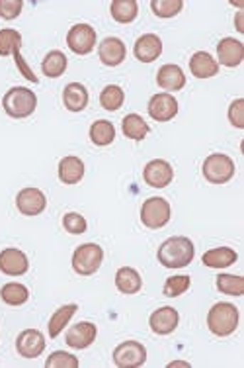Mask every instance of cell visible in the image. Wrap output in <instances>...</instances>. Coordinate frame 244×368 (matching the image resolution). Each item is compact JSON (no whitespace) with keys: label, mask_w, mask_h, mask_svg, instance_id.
<instances>
[{"label":"cell","mask_w":244,"mask_h":368,"mask_svg":"<svg viewBox=\"0 0 244 368\" xmlns=\"http://www.w3.org/2000/svg\"><path fill=\"white\" fill-rule=\"evenodd\" d=\"M147 361V349L139 341H123L115 347L114 364L120 368L143 367Z\"/></svg>","instance_id":"cell-7"},{"label":"cell","mask_w":244,"mask_h":368,"mask_svg":"<svg viewBox=\"0 0 244 368\" xmlns=\"http://www.w3.org/2000/svg\"><path fill=\"white\" fill-rule=\"evenodd\" d=\"M112 18L120 24H131L139 14L137 0H114L112 2Z\"/></svg>","instance_id":"cell-25"},{"label":"cell","mask_w":244,"mask_h":368,"mask_svg":"<svg viewBox=\"0 0 244 368\" xmlns=\"http://www.w3.org/2000/svg\"><path fill=\"white\" fill-rule=\"evenodd\" d=\"M22 47V36L20 31L16 30H0V57H8L14 55L16 51H20Z\"/></svg>","instance_id":"cell-32"},{"label":"cell","mask_w":244,"mask_h":368,"mask_svg":"<svg viewBox=\"0 0 244 368\" xmlns=\"http://www.w3.org/2000/svg\"><path fill=\"white\" fill-rule=\"evenodd\" d=\"M190 71L196 78H209L215 77L219 73V63L213 59L207 51H198L191 55L190 59Z\"/></svg>","instance_id":"cell-19"},{"label":"cell","mask_w":244,"mask_h":368,"mask_svg":"<svg viewBox=\"0 0 244 368\" xmlns=\"http://www.w3.org/2000/svg\"><path fill=\"white\" fill-rule=\"evenodd\" d=\"M141 222L149 230H161L170 222V204L161 196L145 200L141 206Z\"/></svg>","instance_id":"cell-6"},{"label":"cell","mask_w":244,"mask_h":368,"mask_svg":"<svg viewBox=\"0 0 244 368\" xmlns=\"http://www.w3.org/2000/svg\"><path fill=\"white\" fill-rule=\"evenodd\" d=\"M178 322H180V315H178V312H176L174 307L170 306L154 310L153 314H151V320H149L151 329H153L157 335H170V333L178 327Z\"/></svg>","instance_id":"cell-13"},{"label":"cell","mask_w":244,"mask_h":368,"mask_svg":"<svg viewBox=\"0 0 244 368\" xmlns=\"http://www.w3.org/2000/svg\"><path fill=\"white\" fill-rule=\"evenodd\" d=\"M63 228L69 231V233H73V235H80V233L86 231L88 223H86V220H84L80 214H77V212H69V214L63 215Z\"/></svg>","instance_id":"cell-37"},{"label":"cell","mask_w":244,"mask_h":368,"mask_svg":"<svg viewBox=\"0 0 244 368\" xmlns=\"http://www.w3.org/2000/svg\"><path fill=\"white\" fill-rule=\"evenodd\" d=\"M217 288L223 294L230 296H243L244 294V278L237 275H219L217 276Z\"/></svg>","instance_id":"cell-33"},{"label":"cell","mask_w":244,"mask_h":368,"mask_svg":"<svg viewBox=\"0 0 244 368\" xmlns=\"http://www.w3.org/2000/svg\"><path fill=\"white\" fill-rule=\"evenodd\" d=\"M115 286L122 294H137L141 290V286H143V278L135 269L123 267L115 275Z\"/></svg>","instance_id":"cell-24"},{"label":"cell","mask_w":244,"mask_h":368,"mask_svg":"<svg viewBox=\"0 0 244 368\" xmlns=\"http://www.w3.org/2000/svg\"><path fill=\"white\" fill-rule=\"evenodd\" d=\"M16 351L22 354L23 359H36L46 351V337L38 329L22 331L16 339Z\"/></svg>","instance_id":"cell-9"},{"label":"cell","mask_w":244,"mask_h":368,"mask_svg":"<svg viewBox=\"0 0 244 368\" xmlns=\"http://www.w3.org/2000/svg\"><path fill=\"white\" fill-rule=\"evenodd\" d=\"M151 8H153L154 16H159V18H172L182 10L184 2L182 0H153Z\"/></svg>","instance_id":"cell-34"},{"label":"cell","mask_w":244,"mask_h":368,"mask_svg":"<svg viewBox=\"0 0 244 368\" xmlns=\"http://www.w3.org/2000/svg\"><path fill=\"white\" fill-rule=\"evenodd\" d=\"M67 65H69V61H67V55L63 51H49L41 63V71L46 77L59 78L67 71Z\"/></svg>","instance_id":"cell-26"},{"label":"cell","mask_w":244,"mask_h":368,"mask_svg":"<svg viewBox=\"0 0 244 368\" xmlns=\"http://www.w3.org/2000/svg\"><path fill=\"white\" fill-rule=\"evenodd\" d=\"M30 269L28 257L20 249H4L0 253V270L8 276H22Z\"/></svg>","instance_id":"cell-12"},{"label":"cell","mask_w":244,"mask_h":368,"mask_svg":"<svg viewBox=\"0 0 244 368\" xmlns=\"http://www.w3.org/2000/svg\"><path fill=\"white\" fill-rule=\"evenodd\" d=\"M0 298H2V302L8 304V306H22V304H26L28 298H30V292H28V288H26L23 284L10 282L2 286Z\"/></svg>","instance_id":"cell-29"},{"label":"cell","mask_w":244,"mask_h":368,"mask_svg":"<svg viewBox=\"0 0 244 368\" xmlns=\"http://www.w3.org/2000/svg\"><path fill=\"white\" fill-rule=\"evenodd\" d=\"M104 249L96 243H84L73 253V269L80 276H90L102 267Z\"/></svg>","instance_id":"cell-4"},{"label":"cell","mask_w":244,"mask_h":368,"mask_svg":"<svg viewBox=\"0 0 244 368\" xmlns=\"http://www.w3.org/2000/svg\"><path fill=\"white\" fill-rule=\"evenodd\" d=\"M149 114L154 122H170L178 114V100L172 94L159 92L149 102Z\"/></svg>","instance_id":"cell-10"},{"label":"cell","mask_w":244,"mask_h":368,"mask_svg":"<svg viewBox=\"0 0 244 368\" xmlns=\"http://www.w3.org/2000/svg\"><path fill=\"white\" fill-rule=\"evenodd\" d=\"M16 206L23 215H39L47 206L46 194L39 188H23L16 196Z\"/></svg>","instance_id":"cell-11"},{"label":"cell","mask_w":244,"mask_h":368,"mask_svg":"<svg viewBox=\"0 0 244 368\" xmlns=\"http://www.w3.org/2000/svg\"><path fill=\"white\" fill-rule=\"evenodd\" d=\"M90 139L94 145H98V147L110 145V143L115 139L114 123L107 122V120H98V122H94L90 128Z\"/></svg>","instance_id":"cell-30"},{"label":"cell","mask_w":244,"mask_h":368,"mask_svg":"<svg viewBox=\"0 0 244 368\" xmlns=\"http://www.w3.org/2000/svg\"><path fill=\"white\" fill-rule=\"evenodd\" d=\"M133 53L141 63H153L157 61L162 53V41L159 36L154 34H145L135 41V49Z\"/></svg>","instance_id":"cell-15"},{"label":"cell","mask_w":244,"mask_h":368,"mask_svg":"<svg viewBox=\"0 0 244 368\" xmlns=\"http://www.w3.org/2000/svg\"><path fill=\"white\" fill-rule=\"evenodd\" d=\"M157 85L164 91H182L186 85V75L178 65H164L157 73Z\"/></svg>","instance_id":"cell-20"},{"label":"cell","mask_w":244,"mask_h":368,"mask_svg":"<svg viewBox=\"0 0 244 368\" xmlns=\"http://www.w3.org/2000/svg\"><path fill=\"white\" fill-rule=\"evenodd\" d=\"M190 288V276H170L164 284V296L176 298Z\"/></svg>","instance_id":"cell-36"},{"label":"cell","mask_w":244,"mask_h":368,"mask_svg":"<svg viewBox=\"0 0 244 368\" xmlns=\"http://www.w3.org/2000/svg\"><path fill=\"white\" fill-rule=\"evenodd\" d=\"M122 130L125 138L141 141V139H145L147 133H149V123H147L139 114H127L123 118Z\"/></svg>","instance_id":"cell-28"},{"label":"cell","mask_w":244,"mask_h":368,"mask_svg":"<svg viewBox=\"0 0 244 368\" xmlns=\"http://www.w3.org/2000/svg\"><path fill=\"white\" fill-rule=\"evenodd\" d=\"M203 177L211 184H225L235 177V163L229 155L213 153L203 161Z\"/></svg>","instance_id":"cell-5"},{"label":"cell","mask_w":244,"mask_h":368,"mask_svg":"<svg viewBox=\"0 0 244 368\" xmlns=\"http://www.w3.org/2000/svg\"><path fill=\"white\" fill-rule=\"evenodd\" d=\"M2 106H4V112H6L10 118H16V120H22V118H28L36 112V106H38V96L36 92L26 88V86H14L4 94L2 98Z\"/></svg>","instance_id":"cell-2"},{"label":"cell","mask_w":244,"mask_h":368,"mask_svg":"<svg viewBox=\"0 0 244 368\" xmlns=\"http://www.w3.org/2000/svg\"><path fill=\"white\" fill-rule=\"evenodd\" d=\"M229 122L238 128V130H243L244 128V100L243 98H237L233 104L229 106Z\"/></svg>","instance_id":"cell-39"},{"label":"cell","mask_w":244,"mask_h":368,"mask_svg":"<svg viewBox=\"0 0 244 368\" xmlns=\"http://www.w3.org/2000/svg\"><path fill=\"white\" fill-rule=\"evenodd\" d=\"M63 102L70 112H83L88 106V91L80 83H70L63 91Z\"/></svg>","instance_id":"cell-21"},{"label":"cell","mask_w":244,"mask_h":368,"mask_svg":"<svg viewBox=\"0 0 244 368\" xmlns=\"http://www.w3.org/2000/svg\"><path fill=\"white\" fill-rule=\"evenodd\" d=\"M193 243L188 237H170L159 249V261L166 269H182L193 261Z\"/></svg>","instance_id":"cell-1"},{"label":"cell","mask_w":244,"mask_h":368,"mask_svg":"<svg viewBox=\"0 0 244 368\" xmlns=\"http://www.w3.org/2000/svg\"><path fill=\"white\" fill-rule=\"evenodd\" d=\"M96 325L90 322H80L77 325H73L67 333V345L73 347V349H86L94 343L96 339Z\"/></svg>","instance_id":"cell-18"},{"label":"cell","mask_w":244,"mask_h":368,"mask_svg":"<svg viewBox=\"0 0 244 368\" xmlns=\"http://www.w3.org/2000/svg\"><path fill=\"white\" fill-rule=\"evenodd\" d=\"M77 304H67V306L59 307V310L51 315V320H49V335L53 339L59 337V333L69 325V322L73 320V315L77 314Z\"/></svg>","instance_id":"cell-27"},{"label":"cell","mask_w":244,"mask_h":368,"mask_svg":"<svg viewBox=\"0 0 244 368\" xmlns=\"http://www.w3.org/2000/svg\"><path fill=\"white\" fill-rule=\"evenodd\" d=\"M67 46L77 55H88L96 46V30L88 24H77L67 34Z\"/></svg>","instance_id":"cell-8"},{"label":"cell","mask_w":244,"mask_h":368,"mask_svg":"<svg viewBox=\"0 0 244 368\" xmlns=\"http://www.w3.org/2000/svg\"><path fill=\"white\" fill-rule=\"evenodd\" d=\"M217 57L225 67H238L244 59V46L235 38H225L217 46Z\"/></svg>","instance_id":"cell-16"},{"label":"cell","mask_w":244,"mask_h":368,"mask_svg":"<svg viewBox=\"0 0 244 368\" xmlns=\"http://www.w3.org/2000/svg\"><path fill=\"white\" fill-rule=\"evenodd\" d=\"M125 44L120 38H106L100 44V61L106 67H117L125 59Z\"/></svg>","instance_id":"cell-17"},{"label":"cell","mask_w":244,"mask_h":368,"mask_svg":"<svg viewBox=\"0 0 244 368\" xmlns=\"http://www.w3.org/2000/svg\"><path fill=\"white\" fill-rule=\"evenodd\" d=\"M238 259L237 251H233L230 247H217L203 253V265L209 269H227L230 265H235Z\"/></svg>","instance_id":"cell-22"},{"label":"cell","mask_w":244,"mask_h":368,"mask_svg":"<svg viewBox=\"0 0 244 368\" xmlns=\"http://www.w3.org/2000/svg\"><path fill=\"white\" fill-rule=\"evenodd\" d=\"M47 368H78V359L67 351H55L46 362Z\"/></svg>","instance_id":"cell-35"},{"label":"cell","mask_w":244,"mask_h":368,"mask_svg":"<svg viewBox=\"0 0 244 368\" xmlns=\"http://www.w3.org/2000/svg\"><path fill=\"white\" fill-rule=\"evenodd\" d=\"M207 325H209V331L217 337H227L230 333H235L238 327L237 306L225 304V302L215 304L207 314Z\"/></svg>","instance_id":"cell-3"},{"label":"cell","mask_w":244,"mask_h":368,"mask_svg":"<svg viewBox=\"0 0 244 368\" xmlns=\"http://www.w3.org/2000/svg\"><path fill=\"white\" fill-rule=\"evenodd\" d=\"M125 100V92L122 91V86L117 85H107L102 94H100V104L106 108L107 112H115L120 110Z\"/></svg>","instance_id":"cell-31"},{"label":"cell","mask_w":244,"mask_h":368,"mask_svg":"<svg viewBox=\"0 0 244 368\" xmlns=\"http://www.w3.org/2000/svg\"><path fill=\"white\" fill-rule=\"evenodd\" d=\"M143 177H145L147 184H151L154 188H164V186L172 183L174 170L170 167V163L162 161V159H154V161L147 163Z\"/></svg>","instance_id":"cell-14"},{"label":"cell","mask_w":244,"mask_h":368,"mask_svg":"<svg viewBox=\"0 0 244 368\" xmlns=\"http://www.w3.org/2000/svg\"><path fill=\"white\" fill-rule=\"evenodd\" d=\"M84 177V163L78 157H65L59 163V178L63 184H78Z\"/></svg>","instance_id":"cell-23"},{"label":"cell","mask_w":244,"mask_h":368,"mask_svg":"<svg viewBox=\"0 0 244 368\" xmlns=\"http://www.w3.org/2000/svg\"><path fill=\"white\" fill-rule=\"evenodd\" d=\"M22 8V0H0V18H4V20H14V18L20 16Z\"/></svg>","instance_id":"cell-38"}]
</instances>
